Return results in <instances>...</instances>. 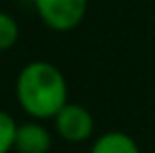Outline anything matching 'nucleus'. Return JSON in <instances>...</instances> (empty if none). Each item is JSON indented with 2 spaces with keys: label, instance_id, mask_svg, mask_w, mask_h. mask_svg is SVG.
Returning <instances> with one entry per match:
<instances>
[{
  "label": "nucleus",
  "instance_id": "nucleus-3",
  "mask_svg": "<svg viewBox=\"0 0 155 153\" xmlns=\"http://www.w3.org/2000/svg\"><path fill=\"white\" fill-rule=\"evenodd\" d=\"M52 120L57 134L67 143H84L94 132L92 113L80 103H67Z\"/></svg>",
  "mask_w": 155,
  "mask_h": 153
},
{
  "label": "nucleus",
  "instance_id": "nucleus-7",
  "mask_svg": "<svg viewBox=\"0 0 155 153\" xmlns=\"http://www.w3.org/2000/svg\"><path fill=\"white\" fill-rule=\"evenodd\" d=\"M17 122L11 113L0 109V153H8L15 149V136H17Z\"/></svg>",
  "mask_w": 155,
  "mask_h": 153
},
{
  "label": "nucleus",
  "instance_id": "nucleus-5",
  "mask_svg": "<svg viewBox=\"0 0 155 153\" xmlns=\"http://www.w3.org/2000/svg\"><path fill=\"white\" fill-rule=\"evenodd\" d=\"M90 153H140V149L130 134L120 132V130H111V132L101 134L92 143Z\"/></svg>",
  "mask_w": 155,
  "mask_h": 153
},
{
  "label": "nucleus",
  "instance_id": "nucleus-2",
  "mask_svg": "<svg viewBox=\"0 0 155 153\" xmlns=\"http://www.w3.org/2000/svg\"><path fill=\"white\" fill-rule=\"evenodd\" d=\"M36 13L52 32L76 29L88 11V0H34Z\"/></svg>",
  "mask_w": 155,
  "mask_h": 153
},
{
  "label": "nucleus",
  "instance_id": "nucleus-4",
  "mask_svg": "<svg viewBox=\"0 0 155 153\" xmlns=\"http://www.w3.org/2000/svg\"><path fill=\"white\" fill-rule=\"evenodd\" d=\"M52 147V136L48 128L40 122H25L17 126L15 149L19 153H48Z\"/></svg>",
  "mask_w": 155,
  "mask_h": 153
},
{
  "label": "nucleus",
  "instance_id": "nucleus-1",
  "mask_svg": "<svg viewBox=\"0 0 155 153\" xmlns=\"http://www.w3.org/2000/svg\"><path fill=\"white\" fill-rule=\"evenodd\" d=\"M15 95L21 109L34 120H52L69 103L67 80L48 61L27 63L17 76Z\"/></svg>",
  "mask_w": 155,
  "mask_h": 153
},
{
  "label": "nucleus",
  "instance_id": "nucleus-6",
  "mask_svg": "<svg viewBox=\"0 0 155 153\" xmlns=\"http://www.w3.org/2000/svg\"><path fill=\"white\" fill-rule=\"evenodd\" d=\"M19 40V25L17 21L8 15L0 11V52L11 51Z\"/></svg>",
  "mask_w": 155,
  "mask_h": 153
}]
</instances>
